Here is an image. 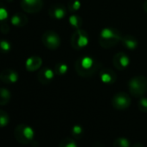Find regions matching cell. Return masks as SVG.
<instances>
[{"label":"cell","mask_w":147,"mask_h":147,"mask_svg":"<svg viewBox=\"0 0 147 147\" xmlns=\"http://www.w3.org/2000/svg\"><path fill=\"white\" fill-rule=\"evenodd\" d=\"M101 66V63L95 58L83 55L78 58L76 61L75 69L81 77L89 78L94 76L98 71H100Z\"/></svg>","instance_id":"6da1fadb"},{"label":"cell","mask_w":147,"mask_h":147,"mask_svg":"<svg viewBox=\"0 0 147 147\" xmlns=\"http://www.w3.org/2000/svg\"><path fill=\"white\" fill-rule=\"evenodd\" d=\"M122 34L115 28H104L99 36V43L104 49H111L116 46L122 38Z\"/></svg>","instance_id":"7a4b0ae2"},{"label":"cell","mask_w":147,"mask_h":147,"mask_svg":"<svg viewBox=\"0 0 147 147\" xmlns=\"http://www.w3.org/2000/svg\"><path fill=\"white\" fill-rule=\"evenodd\" d=\"M128 89L133 97H143L147 93V78L144 76L132 77L128 82Z\"/></svg>","instance_id":"3957f363"},{"label":"cell","mask_w":147,"mask_h":147,"mask_svg":"<svg viewBox=\"0 0 147 147\" xmlns=\"http://www.w3.org/2000/svg\"><path fill=\"white\" fill-rule=\"evenodd\" d=\"M14 136L18 143L27 144L33 141L35 131L31 126L26 124H19L14 130Z\"/></svg>","instance_id":"277c9868"},{"label":"cell","mask_w":147,"mask_h":147,"mask_svg":"<svg viewBox=\"0 0 147 147\" xmlns=\"http://www.w3.org/2000/svg\"><path fill=\"white\" fill-rule=\"evenodd\" d=\"M70 42H71V46L75 49L81 50L85 47H87L89 42L88 34L87 33L86 30L82 29L76 30V31L74 32V34L71 36Z\"/></svg>","instance_id":"5b68a950"},{"label":"cell","mask_w":147,"mask_h":147,"mask_svg":"<svg viewBox=\"0 0 147 147\" xmlns=\"http://www.w3.org/2000/svg\"><path fill=\"white\" fill-rule=\"evenodd\" d=\"M42 44L50 50L57 49L61 45V38L57 33L52 30L45 31L42 36Z\"/></svg>","instance_id":"8992f818"},{"label":"cell","mask_w":147,"mask_h":147,"mask_svg":"<svg viewBox=\"0 0 147 147\" xmlns=\"http://www.w3.org/2000/svg\"><path fill=\"white\" fill-rule=\"evenodd\" d=\"M131 102L130 96L124 92H119L112 98V106L113 108L120 111L127 109L130 107Z\"/></svg>","instance_id":"52a82bcc"},{"label":"cell","mask_w":147,"mask_h":147,"mask_svg":"<svg viewBox=\"0 0 147 147\" xmlns=\"http://www.w3.org/2000/svg\"><path fill=\"white\" fill-rule=\"evenodd\" d=\"M43 6L42 0H22L21 7L27 13H37Z\"/></svg>","instance_id":"ba28073f"},{"label":"cell","mask_w":147,"mask_h":147,"mask_svg":"<svg viewBox=\"0 0 147 147\" xmlns=\"http://www.w3.org/2000/svg\"><path fill=\"white\" fill-rule=\"evenodd\" d=\"M113 63L116 69L119 71H123L127 68V67L130 64V59L123 52H119L116 55H114L113 58Z\"/></svg>","instance_id":"9c48e42d"},{"label":"cell","mask_w":147,"mask_h":147,"mask_svg":"<svg viewBox=\"0 0 147 147\" xmlns=\"http://www.w3.org/2000/svg\"><path fill=\"white\" fill-rule=\"evenodd\" d=\"M55 73L54 70H52L49 67H43L42 68L37 75V79L39 81V82L42 85H48L49 84L52 80L55 77Z\"/></svg>","instance_id":"30bf717a"},{"label":"cell","mask_w":147,"mask_h":147,"mask_svg":"<svg viewBox=\"0 0 147 147\" xmlns=\"http://www.w3.org/2000/svg\"><path fill=\"white\" fill-rule=\"evenodd\" d=\"M67 14V10L64 5L60 4L53 5L49 10V17L54 20H61L65 18Z\"/></svg>","instance_id":"8fae6325"},{"label":"cell","mask_w":147,"mask_h":147,"mask_svg":"<svg viewBox=\"0 0 147 147\" xmlns=\"http://www.w3.org/2000/svg\"><path fill=\"white\" fill-rule=\"evenodd\" d=\"M18 78V74L13 69H5L0 73V81L5 84L16 83Z\"/></svg>","instance_id":"7c38bea8"},{"label":"cell","mask_w":147,"mask_h":147,"mask_svg":"<svg viewBox=\"0 0 147 147\" xmlns=\"http://www.w3.org/2000/svg\"><path fill=\"white\" fill-rule=\"evenodd\" d=\"M100 78L104 84L113 85L117 80V76L114 71L110 68H104L100 71Z\"/></svg>","instance_id":"4fadbf2b"},{"label":"cell","mask_w":147,"mask_h":147,"mask_svg":"<svg viewBox=\"0 0 147 147\" xmlns=\"http://www.w3.org/2000/svg\"><path fill=\"white\" fill-rule=\"evenodd\" d=\"M42 63V60L40 56L32 55L29 57L25 62V67L29 72H34L38 70Z\"/></svg>","instance_id":"5bb4252c"},{"label":"cell","mask_w":147,"mask_h":147,"mask_svg":"<svg viewBox=\"0 0 147 147\" xmlns=\"http://www.w3.org/2000/svg\"><path fill=\"white\" fill-rule=\"evenodd\" d=\"M120 42L122 43L123 47L127 49L128 50H135L138 46V41L137 40V38L131 35L123 36Z\"/></svg>","instance_id":"9a60e30c"},{"label":"cell","mask_w":147,"mask_h":147,"mask_svg":"<svg viewBox=\"0 0 147 147\" xmlns=\"http://www.w3.org/2000/svg\"><path fill=\"white\" fill-rule=\"evenodd\" d=\"M29 22L28 17L24 13H16L11 18V23L16 27H24Z\"/></svg>","instance_id":"2e32d148"},{"label":"cell","mask_w":147,"mask_h":147,"mask_svg":"<svg viewBox=\"0 0 147 147\" xmlns=\"http://www.w3.org/2000/svg\"><path fill=\"white\" fill-rule=\"evenodd\" d=\"M68 23H69V25L75 30L81 29L82 26L83 25V21H82V18L80 16L75 14V13H73L72 15L69 16Z\"/></svg>","instance_id":"e0dca14e"},{"label":"cell","mask_w":147,"mask_h":147,"mask_svg":"<svg viewBox=\"0 0 147 147\" xmlns=\"http://www.w3.org/2000/svg\"><path fill=\"white\" fill-rule=\"evenodd\" d=\"M11 99V92L5 88H0V106L7 105Z\"/></svg>","instance_id":"ac0fdd59"},{"label":"cell","mask_w":147,"mask_h":147,"mask_svg":"<svg viewBox=\"0 0 147 147\" xmlns=\"http://www.w3.org/2000/svg\"><path fill=\"white\" fill-rule=\"evenodd\" d=\"M71 134L75 138L81 139L84 135V128L81 125H75L71 129Z\"/></svg>","instance_id":"d6986e66"},{"label":"cell","mask_w":147,"mask_h":147,"mask_svg":"<svg viewBox=\"0 0 147 147\" xmlns=\"http://www.w3.org/2000/svg\"><path fill=\"white\" fill-rule=\"evenodd\" d=\"M67 69H68V67L65 62H58L55 64L54 71L55 73V75L59 76H62L67 72Z\"/></svg>","instance_id":"ffe728a7"},{"label":"cell","mask_w":147,"mask_h":147,"mask_svg":"<svg viewBox=\"0 0 147 147\" xmlns=\"http://www.w3.org/2000/svg\"><path fill=\"white\" fill-rule=\"evenodd\" d=\"M82 7V3L80 0H69L67 3V9L70 12L75 13L78 11Z\"/></svg>","instance_id":"44dd1931"},{"label":"cell","mask_w":147,"mask_h":147,"mask_svg":"<svg viewBox=\"0 0 147 147\" xmlns=\"http://www.w3.org/2000/svg\"><path fill=\"white\" fill-rule=\"evenodd\" d=\"M58 147H78V144L74 138L70 137H67L61 141Z\"/></svg>","instance_id":"7402d4cb"},{"label":"cell","mask_w":147,"mask_h":147,"mask_svg":"<svg viewBox=\"0 0 147 147\" xmlns=\"http://www.w3.org/2000/svg\"><path fill=\"white\" fill-rule=\"evenodd\" d=\"M10 122V117L8 115V113L0 109V128H3L5 127Z\"/></svg>","instance_id":"603a6c76"},{"label":"cell","mask_w":147,"mask_h":147,"mask_svg":"<svg viewBox=\"0 0 147 147\" xmlns=\"http://www.w3.org/2000/svg\"><path fill=\"white\" fill-rule=\"evenodd\" d=\"M113 147H131V144L125 138H118L113 142Z\"/></svg>","instance_id":"cb8c5ba5"},{"label":"cell","mask_w":147,"mask_h":147,"mask_svg":"<svg viewBox=\"0 0 147 147\" xmlns=\"http://www.w3.org/2000/svg\"><path fill=\"white\" fill-rule=\"evenodd\" d=\"M138 107L140 112L142 113H147V98L146 97H141L138 102Z\"/></svg>","instance_id":"d4e9b609"},{"label":"cell","mask_w":147,"mask_h":147,"mask_svg":"<svg viewBox=\"0 0 147 147\" xmlns=\"http://www.w3.org/2000/svg\"><path fill=\"white\" fill-rule=\"evenodd\" d=\"M11 49V44L6 40H0V50L4 53L10 51Z\"/></svg>","instance_id":"484cf974"},{"label":"cell","mask_w":147,"mask_h":147,"mask_svg":"<svg viewBox=\"0 0 147 147\" xmlns=\"http://www.w3.org/2000/svg\"><path fill=\"white\" fill-rule=\"evenodd\" d=\"M10 26L5 21L0 23V30H1L3 34H8L10 32Z\"/></svg>","instance_id":"4316f807"},{"label":"cell","mask_w":147,"mask_h":147,"mask_svg":"<svg viewBox=\"0 0 147 147\" xmlns=\"http://www.w3.org/2000/svg\"><path fill=\"white\" fill-rule=\"evenodd\" d=\"M131 147H144V145L141 143H135V144H132Z\"/></svg>","instance_id":"83f0119b"},{"label":"cell","mask_w":147,"mask_h":147,"mask_svg":"<svg viewBox=\"0 0 147 147\" xmlns=\"http://www.w3.org/2000/svg\"><path fill=\"white\" fill-rule=\"evenodd\" d=\"M143 8H144V11L147 13V1L144 2V5H143Z\"/></svg>","instance_id":"f1b7e54d"}]
</instances>
